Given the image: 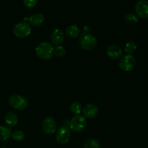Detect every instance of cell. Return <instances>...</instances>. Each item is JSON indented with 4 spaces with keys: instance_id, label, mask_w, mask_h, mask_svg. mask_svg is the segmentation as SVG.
I'll return each mask as SVG.
<instances>
[{
    "instance_id": "1",
    "label": "cell",
    "mask_w": 148,
    "mask_h": 148,
    "mask_svg": "<svg viewBox=\"0 0 148 148\" xmlns=\"http://www.w3.org/2000/svg\"><path fill=\"white\" fill-rule=\"evenodd\" d=\"M53 45L49 42H40L36 49V53L38 57L43 60H49L53 56Z\"/></svg>"
},
{
    "instance_id": "2",
    "label": "cell",
    "mask_w": 148,
    "mask_h": 148,
    "mask_svg": "<svg viewBox=\"0 0 148 148\" xmlns=\"http://www.w3.org/2000/svg\"><path fill=\"white\" fill-rule=\"evenodd\" d=\"M79 44L83 50L92 51L96 48L98 41L96 38L90 33H83L79 36Z\"/></svg>"
},
{
    "instance_id": "3",
    "label": "cell",
    "mask_w": 148,
    "mask_h": 148,
    "mask_svg": "<svg viewBox=\"0 0 148 148\" xmlns=\"http://www.w3.org/2000/svg\"><path fill=\"white\" fill-rule=\"evenodd\" d=\"M87 126V120L84 116L75 115L72 117L69 123V127L72 131L75 132H82Z\"/></svg>"
},
{
    "instance_id": "4",
    "label": "cell",
    "mask_w": 148,
    "mask_h": 148,
    "mask_svg": "<svg viewBox=\"0 0 148 148\" xmlns=\"http://www.w3.org/2000/svg\"><path fill=\"white\" fill-rule=\"evenodd\" d=\"M9 104L14 109L22 111L27 108L28 106V101L24 96L20 95H13L9 98Z\"/></svg>"
},
{
    "instance_id": "5",
    "label": "cell",
    "mask_w": 148,
    "mask_h": 148,
    "mask_svg": "<svg viewBox=\"0 0 148 148\" xmlns=\"http://www.w3.org/2000/svg\"><path fill=\"white\" fill-rule=\"evenodd\" d=\"M32 29L29 24L25 22L18 23L14 25L13 28V33L14 36L19 38H25L30 36Z\"/></svg>"
},
{
    "instance_id": "6",
    "label": "cell",
    "mask_w": 148,
    "mask_h": 148,
    "mask_svg": "<svg viewBox=\"0 0 148 148\" xmlns=\"http://www.w3.org/2000/svg\"><path fill=\"white\" fill-rule=\"evenodd\" d=\"M136 63L137 61L132 55L127 54L120 59L119 66L121 70L124 72H130L135 67Z\"/></svg>"
},
{
    "instance_id": "7",
    "label": "cell",
    "mask_w": 148,
    "mask_h": 148,
    "mask_svg": "<svg viewBox=\"0 0 148 148\" xmlns=\"http://www.w3.org/2000/svg\"><path fill=\"white\" fill-rule=\"evenodd\" d=\"M56 141L61 145H66L71 138V132L69 129L66 126H62L58 129L56 135Z\"/></svg>"
},
{
    "instance_id": "8",
    "label": "cell",
    "mask_w": 148,
    "mask_h": 148,
    "mask_svg": "<svg viewBox=\"0 0 148 148\" xmlns=\"http://www.w3.org/2000/svg\"><path fill=\"white\" fill-rule=\"evenodd\" d=\"M43 131L47 134H52L56 131V122L51 116H48L43 119L42 124Z\"/></svg>"
},
{
    "instance_id": "9",
    "label": "cell",
    "mask_w": 148,
    "mask_h": 148,
    "mask_svg": "<svg viewBox=\"0 0 148 148\" xmlns=\"http://www.w3.org/2000/svg\"><path fill=\"white\" fill-rule=\"evenodd\" d=\"M135 11L137 15L143 19L148 18V1L140 0L135 4Z\"/></svg>"
},
{
    "instance_id": "10",
    "label": "cell",
    "mask_w": 148,
    "mask_h": 148,
    "mask_svg": "<svg viewBox=\"0 0 148 148\" xmlns=\"http://www.w3.org/2000/svg\"><path fill=\"white\" fill-rule=\"evenodd\" d=\"M82 113L85 118L94 119L98 116V108L93 103H88L82 108Z\"/></svg>"
},
{
    "instance_id": "11",
    "label": "cell",
    "mask_w": 148,
    "mask_h": 148,
    "mask_svg": "<svg viewBox=\"0 0 148 148\" xmlns=\"http://www.w3.org/2000/svg\"><path fill=\"white\" fill-rule=\"evenodd\" d=\"M106 54L112 59H119L122 57V49L116 45H111L106 50Z\"/></svg>"
},
{
    "instance_id": "12",
    "label": "cell",
    "mask_w": 148,
    "mask_h": 148,
    "mask_svg": "<svg viewBox=\"0 0 148 148\" xmlns=\"http://www.w3.org/2000/svg\"><path fill=\"white\" fill-rule=\"evenodd\" d=\"M65 36L63 32L59 29H56L53 31L50 36V40L52 45L54 46H61L62 43L64 41Z\"/></svg>"
},
{
    "instance_id": "13",
    "label": "cell",
    "mask_w": 148,
    "mask_h": 148,
    "mask_svg": "<svg viewBox=\"0 0 148 148\" xmlns=\"http://www.w3.org/2000/svg\"><path fill=\"white\" fill-rule=\"evenodd\" d=\"M80 29L77 25H72L69 26L65 30V34L66 37L70 39H74L79 36L80 34Z\"/></svg>"
},
{
    "instance_id": "14",
    "label": "cell",
    "mask_w": 148,
    "mask_h": 148,
    "mask_svg": "<svg viewBox=\"0 0 148 148\" xmlns=\"http://www.w3.org/2000/svg\"><path fill=\"white\" fill-rule=\"evenodd\" d=\"M29 23L31 25L35 26V27H38V26L42 25L44 23V16L40 13H36L33 14L28 19Z\"/></svg>"
},
{
    "instance_id": "15",
    "label": "cell",
    "mask_w": 148,
    "mask_h": 148,
    "mask_svg": "<svg viewBox=\"0 0 148 148\" xmlns=\"http://www.w3.org/2000/svg\"><path fill=\"white\" fill-rule=\"evenodd\" d=\"M4 121H5L7 125L9 126V127H15L17 123H18V116H17L15 113L10 111V112H8L5 115Z\"/></svg>"
},
{
    "instance_id": "16",
    "label": "cell",
    "mask_w": 148,
    "mask_h": 148,
    "mask_svg": "<svg viewBox=\"0 0 148 148\" xmlns=\"http://www.w3.org/2000/svg\"><path fill=\"white\" fill-rule=\"evenodd\" d=\"M12 130L6 126H0V142L6 141L12 135Z\"/></svg>"
},
{
    "instance_id": "17",
    "label": "cell",
    "mask_w": 148,
    "mask_h": 148,
    "mask_svg": "<svg viewBox=\"0 0 148 148\" xmlns=\"http://www.w3.org/2000/svg\"><path fill=\"white\" fill-rule=\"evenodd\" d=\"M84 148H101V143L95 138L88 139L85 141L83 145Z\"/></svg>"
},
{
    "instance_id": "18",
    "label": "cell",
    "mask_w": 148,
    "mask_h": 148,
    "mask_svg": "<svg viewBox=\"0 0 148 148\" xmlns=\"http://www.w3.org/2000/svg\"><path fill=\"white\" fill-rule=\"evenodd\" d=\"M82 108H83V107H82V104L78 101L72 103L70 106L71 112L75 115H79L82 111Z\"/></svg>"
},
{
    "instance_id": "19",
    "label": "cell",
    "mask_w": 148,
    "mask_h": 148,
    "mask_svg": "<svg viewBox=\"0 0 148 148\" xmlns=\"http://www.w3.org/2000/svg\"><path fill=\"white\" fill-rule=\"evenodd\" d=\"M137 49V44L133 41H129L125 45V51L127 54L132 55Z\"/></svg>"
},
{
    "instance_id": "20",
    "label": "cell",
    "mask_w": 148,
    "mask_h": 148,
    "mask_svg": "<svg viewBox=\"0 0 148 148\" xmlns=\"http://www.w3.org/2000/svg\"><path fill=\"white\" fill-rule=\"evenodd\" d=\"M11 137L13 140L17 142H22L25 138L24 132L23 131H20V130H16L14 132L12 133Z\"/></svg>"
},
{
    "instance_id": "21",
    "label": "cell",
    "mask_w": 148,
    "mask_h": 148,
    "mask_svg": "<svg viewBox=\"0 0 148 148\" xmlns=\"http://www.w3.org/2000/svg\"><path fill=\"white\" fill-rule=\"evenodd\" d=\"M125 21L127 22L128 24L130 25H133V24H135L138 22V17H137V14H135L134 13L132 12H130L128 13L127 15L125 16Z\"/></svg>"
},
{
    "instance_id": "22",
    "label": "cell",
    "mask_w": 148,
    "mask_h": 148,
    "mask_svg": "<svg viewBox=\"0 0 148 148\" xmlns=\"http://www.w3.org/2000/svg\"><path fill=\"white\" fill-rule=\"evenodd\" d=\"M66 54V50L62 46H57L53 49V55L58 57H63Z\"/></svg>"
},
{
    "instance_id": "23",
    "label": "cell",
    "mask_w": 148,
    "mask_h": 148,
    "mask_svg": "<svg viewBox=\"0 0 148 148\" xmlns=\"http://www.w3.org/2000/svg\"><path fill=\"white\" fill-rule=\"evenodd\" d=\"M37 3L38 0H23V4H24L25 7L29 9L36 7Z\"/></svg>"
}]
</instances>
